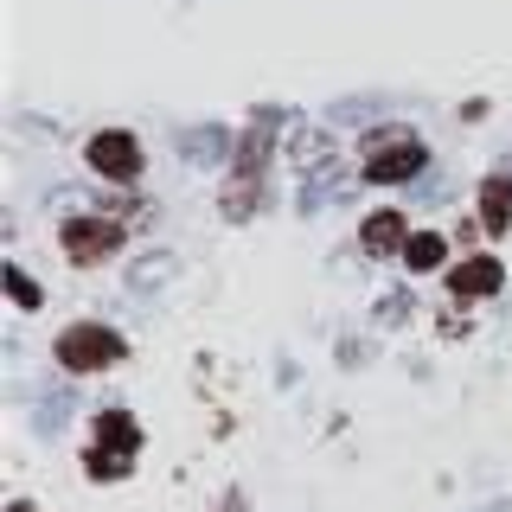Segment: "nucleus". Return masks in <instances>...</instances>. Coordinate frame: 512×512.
I'll return each instance as SVG.
<instances>
[{"label":"nucleus","instance_id":"1","mask_svg":"<svg viewBox=\"0 0 512 512\" xmlns=\"http://www.w3.org/2000/svg\"><path fill=\"white\" fill-rule=\"evenodd\" d=\"M122 359V340L109 327H71L58 340V365L64 372H103V365Z\"/></svg>","mask_w":512,"mask_h":512},{"label":"nucleus","instance_id":"2","mask_svg":"<svg viewBox=\"0 0 512 512\" xmlns=\"http://www.w3.org/2000/svg\"><path fill=\"white\" fill-rule=\"evenodd\" d=\"M116 244H122V224H109V218H71V224H64V250H71V263H103Z\"/></svg>","mask_w":512,"mask_h":512},{"label":"nucleus","instance_id":"3","mask_svg":"<svg viewBox=\"0 0 512 512\" xmlns=\"http://www.w3.org/2000/svg\"><path fill=\"white\" fill-rule=\"evenodd\" d=\"M90 167L109 173V180H135V173H141V148L128 135H96L90 141Z\"/></svg>","mask_w":512,"mask_h":512},{"label":"nucleus","instance_id":"4","mask_svg":"<svg viewBox=\"0 0 512 512\" xmlns=\"http://www.w3.org/2000/svg\"><path fill=\"white\" fill-rule=\"evenodd\" d=\"M500 282H506V269L493 263V256H468V263H455V276H448L455 295H493Z\"/></svg>","mask_w":512,"mask_h":512},{"label":"nucleus","instance_id":"5","mask_svg":"<svg viewBox=\"0 0 512 512\" xmlns=\"http://www.w3.org/2000/svg\"><path fill=\"white\" fill-rule=\"evenodd\" d=\"M480 224H487V231H512V180L506 173L480 186Z\"/></svg>","mask_w":512,"mask_h":512},{"label":"nucleus","instance_id":"6","mask_svg":"<svg viewBox=\"0 0 512 512\" xmlns=\"http://www.w3.org/2000/svg\"><path fill=\"white\" fill-rule=\"evenodd\" d=\"M416 167H423V148L410 141V148H384V154H378V160H372L365 173H372V180H410Z\"/></svg>","mask_w":512,"mask_h":512},{"label":"nucleus","instance_id":"7","mask_svg":"<svg viewBox=\"0 0 512 512\" xmlns=\"http://www.w3.org/2000/svg\"><path fill=\"white\" fill-rule=\"evenodd\" d=\"M397 244H410V237H404V212H372V224H365V250L384 256Z\"/></svg>","mask_w":512,"mask_h":512},{"label":"nucleus","instance_id":"8","mask_svg":"<svg viewBox=\"0 0 512 512\" xmlns=\"http://www.w3.org/2000/svg\"><path fill=\"white\" fill-rule=\"evenodd\" d=\"M442 237H410V244H404V256H410V269H436L442 263Z\"/></svg>","mask_w":512,"mask_h":512},{"label":"nucleus","instance_id":"9","mask_svg":"<svg viewBox=\"0 0 512 512\" xmlns=\"http://www.w3.org/2000/svg\"><path fill=\"white\" fill-rule=\"evenodd\" d=\"M96 436H103V442H116V448H135V423H128L122 410H109L103 423H96Z\"/></svg>","mask_w":512,"mask_h":512},{"label":"nucleus","instance_id":"10","mask_svg":"<svg viewBox=\"0 0 512 512\" xmlns=\"http://www.w3.org/2000/svg\"><path fill=\"white\" fill-rule=\"evenodd\" d=\"M7 288H13V301H26V308H32V301H39V288H32L26 276H7Z\"/></svg>","mask_w":512,"mask_h":512}]
</instances>
